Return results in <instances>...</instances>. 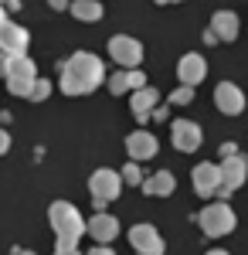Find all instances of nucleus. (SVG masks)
Wrapping results in <instances>:
<instances>
[{
	"mask_svg": "<svg viewBox=\"0 0 248 255\" xmlns=\"http://www.w3.org/2000/svg\"><path fill=\"white\" fill-rule=\"evenodd\" d=\"M156 150H160V143H156V136H153V133H146V129H136V133H129V136H126V153H129L136 163L156 157Z\"/></svg>",
	"mask_w": 248,
	"mask_h": 255,
	"instance_id": "ddd939ff",
	"label": "nucleus"
},
{
	"mask_svg": "<svg viewBox=\"0 0 248 255\" xmlns=\"http://www.w3.org/2000/svg\"><path fill=\"white\" fill-rule=\"evenodd\" d=\"M119 177H123V184H133V187H136V184H143V170H139V163H136V160H133V163H126Z\"/></svg>",
	"mask_w": 248,
	"mask_h": 255,
	"instance_id": "4be33fe9",
	"label": "nucleus"
},
{
	"mask_svg": "<svg viewBox=\"0 0 248 255\" xmlns=\"http://www.w3.org/2000/svg\"><path fill=\"white\" fill-rule=\"evenodd\" d=\"M238 27H242V20L235 10H214V17H211V31H214V38L218 41H235L238 38Z\"/></svg>",
	"mask_w": 248,
	"mask_h": 255,
	"instance_id": "f3484780",
	"label": "nucleus"
},
{
	"mask_svg": "<svg viewBox=\"0 0 248 255\" xmlns=\"http://www.w3.org/2000/svg\"><path fill=\"white\" fill-rule=\"evenodd\" d=\"M106 85H109V92H113V96H123V92H139V89H146V75H143L139 68H123V72H116Z\"/></svg>",
	"mask_w": 248,
	"mask_h": 255,
	"instance_id": "dca6fc26",
	"label": "nucleus"
},
{
	"mask_svg": "<svg viewBox=\"0 0 248 255\" xmlns=\"http://www.w3.org/2000/svg\"><path fill=\"white\" fill-rule=\"evenodd\" d=\"M55 255H82V252H78V249H65V245H58Z\"/></svg>",
	"mask_w": 248,
	"mask_h": 255,
	"instance_id": "cd10ccee",
	"label": "nucleus"
},
{
	"mask_svg": "<svg viewBox=\"0 0 248 255\" xmlns=\"http://www.w3.org/2000/svg\"><path fill=\"white\" fill-rule=\"evenodd\" d=\"M48 96H51V82H48V79H34V89H31V99H34V102H44Z\"/></svg>",
	"mask_w": 248,
	"mask_h": 255,
	"instance_id": "5701e85b",
	"label": "nucleus"
},
{
	"mask_svg": "<svg viewBox=\"0 0 248 255\" xmlns=\"http://www.w3.org/2000/svg\"><path fill=\"white\" fill-rule=\"evenodd\" d=\"M48 221H51V232H55L58 245H65V249H75L78 238L85 235V221L78 215V208L68 204V201H55L48 208Z\"/></svg>",
	"mask_w": 248,
	"mask_h": 255,
	"instance_id": "f03ea898",
	"label": "nucleus"
},
{
	"mask_svg": "<svg viewBox=\"0 0 248 255\" xmlns=\"http://www.w3.org/2000/svg\"><path fill=\"white\" fill-rule=\"evenodd\" d=\"M204 75H208V61H204V55L191 51V55H184V58L177 61V79H180V85L197 89V82H204Z\"/></svg>",
	"mask_w": 248,
	"mask_h": 255,
	"instance_id": "f8f14e48",
	"label": "nucleus"
},
{
	"mask_svg": "<svg viewBox=\"0 0 248 255\" xmlns=\"http://www.w3.org/2000/svg\"><path fill=\"white\" fill-rule=\"evenodd\" d=\"M68 10L75 14L78 20H102V0H72L68 3Z\"/></svg>",
	"mask_w": 248,
	"mask_h": 255,
	"instance_id": "aec40b11",
	"label": "nucleus"
},
{
	"mask_svg": "<svg viewBox=\"0 0 248 255\" xmlns=\"http://www.w3.org/2000/svg\"><path fill=\"white\" fill-rule=\"evenodd\" d=\"M191 184H194V194H201V197L218 194V187H221V167L218 163H197L191 174Z\"/></svg>",
	"mask_w": 248,
	"mask_h": 255,
	"instance_id": "9d476101",
	"label": "nucleus"
},
{
	"mask_svg": "<svg viewBox=\"0 0 248 255\" xmlns=\"http://www.w3.org/2000/svg\"><path fill=\"white\" fill-rule=\"evenodd\" d=\"M48 7H51V10H65V7H68V0H48Z\"/></svg>",
	"mask_w": 248,
	"mask_h": 255,
	"instance_id": "a878e982",
	"label": "nucleus"
},
{
	"mask_svg": "<svg viewBox=\"0 0 248 255\" xmlns=\"http://www.w3.org/2000/svg\"><path fill=\"white\" fill-rule=\"evenodd\" d=\"M225 157H235V146H231V143H225V146H221V160Z\"/></svg>",
	"mask_w": 248,
	"mask_h": 255,
	"instance_id": "c85d7f7f",
	"label": "nucleus"
},
{
	"mask_svg": "<svg viewBox=\"0 0 248 255\" xmlns=\"http://www.w3.org/2000/svg\"><path fill=\"white\" fill-rule=\"evenodd\" d=\"M170 136H173V146L180 150V153H194L197 146H201V126L191 123V119H173L170 126Z\"/></svg>",
	"mask_w": 248,
	"mask_h": 255,
	"instance_id": "1a4fd4ad",
	"label": "nucleus"
},
{
	"mask_svg": "<svg viewBox=\"0 0 248 255\" xmlns=\"http://www.w3.org/2000/svg\"><path fill=\"white\" fill-rule=\"evenodd\" d=\"M173 187H177V180H173L170 170H156V174L143 177V194L150 197H170Z\"/></svg>",
	"mask_w": 248,
	"mask_h": 255,
	"instance_id": "6ab92c4d",
	"label": "nucleus"
},
{
	"mask_svg": "<svg viewBox=\"0 0 248 255\" xmlns=\"http://www.w3.org/2000/svg\"><path fill=\"white\" fill-rule=\"evenodd\" d=\"M197 225H201V232L208 238H221V235H231L235 232V225H238V218L231 211L228 201H218V204H208V208H201V215H197Z\"/></svg>",
	"mask_w": 248,
	"mask_h": 255,
	"instance_id": "7ed1b4c3",
	"label": "nucleus"
},
{
	"mask_svg": "<svg viewBox=\"0 0 248 255\" xmlns=\"http://www.w3.org/2000/svg\"><path fill=\"white\" fill-rule=\"evenodd\" d=\"M208 255H231V252H221V249H211Z\"/></svg>",
	"mask_w": 248,
	"mask_h": 255,
	"instance_id": "7c9ffc66",
	"label": "nucleus"
},
{
	"mask_svg": "<svg viewBox=\"0 0 248 255\" xmlns=\"http://www.w3.org/2000/svg\"><path fill=\"white\" fill-rule=\"evenodd\" d=\"M10 255H34V252H31V249H14Z\"/></svg>",
	"mask_w": 248,
	"mask_h": 255,
	"instance_id": "c756f323",
	"label": "nucleus"
},
{
	"mask_svg": "<svg viewBox=\"0 0 248 255\" xmlns=\"http://www.w3.org/2000/svg\"><path fill=\"white\" fill-rule=\"evenodd\" d=\"M248 180V160L245 157H225L221 160V187H218V194H221V201L228 194H235L242 184Z\"/></svg>",
	"mask_w": 248,
	"mask_h": 255,
	"instance_id": "423d86ee",
	"label": "nucleus"
},
{
	"mask_svg": "<svg viewBox=\"0 0 248 255\" xmlns=\"http://www.w3.org/2000/svg\"><path fill=\"white\" fill-rule=\"evenodd\" d=\"M34 79H38L34 61L27 58V55H10V61H7V89H10V96L31 99Z\"/></svg>",
	"mask_w": 248,
	"mask_h": 255,
	"instance_id": "20e7f679",
	"label": "nucleus"
},
{
	"mask_svg": "<svg viewBox=\"0 0 248 255\" xmlns=\"http://www.w3.org/2000/svg\"><path fill=\"white\" fill-rule=\"evenodd\" d=\"M85 255H116V252L109 249V245H96V249H89Z\"/></svg>",
	"mask_w": 248,
	"mask_h": 255,
	"instance_id": "393cba45",
	"label": "nucleus"
},
{
	"mask_svg": "<svg viewBox=\"0 0 248 255\" xmlns=\"http://www.w3.org/2000/svg\"><path fill=\"white\" fill-rule=\"evenodd\" d=\"M129 245L136 255H163V238L153 225H133L129 228Z\"/></svg>",
	"mask_w": 248,
	"mask_h": 255,
	"instance_id": "6e6552de",
	"label": "nucleus"
},
{
	"mask_svg": "<svg viewBox=\"0 0 248 255\" xmlns=\"http://www.w3.org/2000/svg\"><path fill=\"white\" fill-rule=\"evenodd\" d=\"M7 61H10V55H7V51H0V75H7Z\"/></svg>",
	"mask_w": 248,
	"mask_h": 255,
	"instance_id": "bb28decb",
	"label": "nucleus"
},
{
	"mask_svg": "<svg viewBox=\"0 0 248 255\" xmlns=\"http://www.w3.org/2000/svg\"><path fill=\"white\" fill-rule=\"evenodd\" d=\"M7 150H10V133H7V129H0V157H3Z\"/></svg>",
	"mask_w": 248,
	"mask_h": 255,
	"instance_id": "b1692460",
	"label": "nucleus"
},
{
	"mask_svg": "<svg viewBox=\"0 0 248 255\" xmlns=\"http://www.w3.org/2000/svg\"><path fill=\"white\" fill-rule=\"evenodd\" d=\"M153 3H180V0H153Z\"/></svg>",
	"mask_w": 248,
	"mask_h": 255,
	"instance_id": "2f4dec72",
	"label": "nucleus"
},
{
	"mask_svg": "<svg viewBox=\"0 0 248 255\" xmlns=\"http://www.w3.org/2000/svg\"><path fill=\"white\" fill-rule=\"evenodd\" d=\"M109 55H113L116 65H123V68H139V61H143V44L129 34H113L109 38Z\"/></svg>",
	"mask_w": 248,
	"mask_h": 255,
	"instance_id": "0eeeda50",
	"label": "nucleus"
},
{
	"mask_svg": "<svg viewBox=\"0 0 248 255\" xmlns=\"http://www.w3.org/2000/svg\"><path fill=\"white\" fill-rule=\"evenodd\" d=\"M102 82H106V65H102V58L92 55V51H75L72 58L61 65L58 89L65 96H89V92H96Z\"/></svg>",
	"mask_w": 248,
	"mask_h": 255,
	"instance_id": "f257e3e1",
	"label": "nucleus"
},
{
	"mask_svg": "<svg viewBox=\"0 0 248 255\" xmlns=\"http://www.w3.org/2000/svg\"><path fill=\"white\" fill-rule=\"evenodd\" d=\"M3 20H7V14H3V3H0V24H3Z\"/></svg>",
	"mask_w": 248,
	"mask_h": 255,
	"instance_id": "473e14b6",
	"label": "nucleus"
},
{
	"mask_svg": "<svg viewBox=\"0 0 248 255\" xmlns=\"http://www.w3.org/2000/svg\"><path fill=\"white\" fill-rule=\"evenodd\" d=\"M89 191H92L96 208L102 211L109 201H116V197L123 194V177L116 174L113 167H99V170H92V177H89Z\"/></svg>",
	"mask_w": 248,
	"mask_h": 255,
	"instance_id": "39448f33",
	"label": "nucleus"
},
{
	"mask_svg": "<svg viewBox=\"0 0 248 255\" xmlns=\"http://www.w3.org/2000/svg\"><path fill=\"white\" fill-rule=\"evenodd\" d=\"M167 102H170V106H191V102H194V89H191V85H180L177 92L167 96Z\"/></svg>",
	"mask_w": 248,
	"mask_h": 255,
	"instance_id": "412c9836",
	"label": "nucleus"
},
{
	"mask_svg": "<svg viewBox=\"0 0 248 255\" xmlns=\"http://www.w3.org/2000/svg\"><path fill=\"white\" fill-rule=\"evenodd\" d=\"M156 102H160V92H156L153 85H146V89L133 92V102H129V109H133V116L139 119V123H146V119H153V109H156Z\"/></svg>",
	"mask_w": 248,
	"mask_h": 255,
	"instance_id": "a211bd4d",
	"label": "nucleus"
},
{
	"mask_svg": "<svg viewBox=\"0 0 248 255\" xmlns=\"http://www.w3.org/2000/svg\"><path fill=\"white\" fill-rule=\"evenodd\" d=\"M85 232L96 238L99 245H109V242H116V235H119V221H116L113 215H106V211H96V215L85 221Z\"/></svg>",
	"mask_w": 248,
	"mask_h": 255,
	"instance_id": "4468645a",
	"label": "nucleus"
},
{
	"mask_svg": "<svg viewBox=\"0 0 248 255\" xmlns=\"http://www.w3.org/2000/svg\"><path fill=\"white\" fill-rule=\"evenodd\" d=\"M214 106L225 113V116H238L245 109V92L235 85V82H218L214 89Z\"/></svg>",
	"mask_w": 248,
	"mask_h": 255,
	"instance_id": "9b49d317",
	"label": "nucleus"
},
{
	"mask_svg": "<svg viewBox=\"0 0 248 255\" xmlns=\"http://www.w3.org/2000/svg\"><path fill=\"white\" fill-rule=\"evenodd\" d=\"M0 51L7 55H24L27 51V31L14 24V20H3L0 24Z\"/></svg>",
	"mask_w": 248,
	"mask_h": 255,
	"instance_id": "2eb2a0df",
	"label": "nucleus"
}]
</instances>
